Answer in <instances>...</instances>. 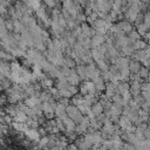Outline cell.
Segmentation results:
<instances>
[{"label": "cell", "mask_w": 150, "mask_h": 150, "mask_svg": "<svg viewBox=\"0 0 150 150\" xmlns=\"http://www.w3.org/2000/svg\"><path fill=\"white\" fill-rule=\"evenodd\" d=\"M68 90H69V91H70L73 95H76L77 93H80V88H79L77 86H75V84H69Z\"/></svg>", "instance_id": "ac0fdd59"}, {"label": "cell", "mask_w": 150, "mask_h": 150, "mask_svg": "<svg viewBox=\"0 0 150 150\" xmlns=\"http://www.w3.org/2000/svg\"><path fill=\"white\" fill-rule=\"evenodd\" d=\"M150 90V81H144L142 83V87H141V91H148Z\"/></svg>", "instance_id": "d6986e66"}, {"label": "cell", "mask_w": 150, "mask_h": 150, "mask_svg": "<svg viewBox=\"0 0 150 150\" xmlns=\"http://www.w3.org/2000/svg\"><path fill=\"white\" fill-rule=\"evenodd\" d=\"M67 79H68V82L70 84H75V86H80V83L82 82V80H81V77L77 74V71H76L75 68H71V73L69 74V76Z\"/></svg>", "instance_id": "7a4b0ae2"}, {"label": "cell", "mask_w": 150, "mask_h": 150, "mask_svg": "<svg viewBox=\"0 0 150 150\" xmlns=\"http://www.w3.org/2000/svg\"><path fill=\"white\" fill-rule=\"evenodd\" d=\"M105 42V35H101V34H95L94 36H91V48L93 47H97L102 43Z\"/></svg>", "instance_id": "277c9868"}, {"label": "cell", "mask_w": 150, "mask_h": 150, "mask_svg": "<svg viewBox=\"0 0 150 150\" xmlns=\"http://www.w3.org/2000/svg\"><path fill=\"white\" fill-rule=\"evenodd\" d=\"M88 1H89V4L90 2H96V0H88Z\"/></svg>", "instance_id": "44dd1931"}, {"label": "cell", "mask_w": 150, "mask_h": 150, "mask_svg": "<svg viewBox=\"0 0 150 150\" xmlns=\"http://www.w3.org/2000/svg\"><path fill=\"white\" fill-rule=\"evenodd\" d=\"M117 25H118L120 29H121L123 33H125V34H129V33H130V32L134 29L132 22H130V21H129V20H127V19L117 21Z\"/></svg>", "instance_id": "6da1fadb"}, {"label": "cell", "mask_w": 150, "mask_h": 150, "mask_svg": "<svg viewBox=\"0 0 150 150\" xmlns=\"http://www.w3.org/2000/svg\"><path fill=\"white\" fill-rule=\"evenodd\" d=\"M149 71H150V68L142 64V67H141V69H139V71H138V75H139L141 77H143L144 80H146L148 76H149Z\"/></svg>", "instance_id": "9a60e30c"}, {"label": "cell", "mask_w": 150, "mask_h": 150, "mask_svg": "<svg viewBox=\"0 0 150 150\" xmlns=\"http://www.w3.org/2000/svg\"><path fill=\"white\" fill-rule=\"evenodd\" d=\"M66 108H67L66 105H63V104H61V103L57 102V105L55 107V116L59 117V118L64 117L67 115V109Z\"/></svg>", "instance_id": "5b68a950"}, {"label": "cell", "mask_w": 150, "mask_h": 150, "mask_svg": "<svg viewBox=\"0 0 150 150\" xmlns=\"http://www.w3.org/2000/svg\"><path fill=\"white\" fill-rule=\"evenodd\" d=\"M57 102L59 103H61V104H63V105H66V107H68L70 103H71V98H69V97H63V96H61L59 100H57Z\"/></svg>", "instance_id": "e0dca14e"}, {"label": "cell", "mask_w": 150, "mask_h": 150, "mask_svg": "<svg viewBox=\"0 0 150 150\" xmlns=\"http://www.w3.org/2000/svg\"><path fill=\"white\" fill-rule=\"evenodd\" d=\"M131 59L137 60V61H139V62H143V61L146 59L145 50H144V49H138V50H135V52H134V54L131 55Z\"/></svg>", "instance_id": "8992f818"}, {"label": "cell", "mask_w": 150, "mask_h": 150, "mask_svg": "<svg viewBox=\"0 0 150 150\" xmlns=\"http://www.w3.org/2000/svg\"><path fill=\"white\" fill-rule=\"evenodd\" d=\"M136 29H137V32H138L142 36H144V35H145V33L150 30V28H149L144 22H143V23H141V25H138V26L136 27Z\"/></svg>", "instance_id": "2e32d148"}, {"label": "cell", "mask_w": 150, "mask_h": 150, "mask_svg": "<svg viewBox=\"0 0 150 150\" xmlns=\"http://www.w3.org/2000/svg\"><path fill=\"white\" fill-rule=\"evenodd\" d=\"M63 64H64V66H68L69 68H75V67H76V61H75V59L71 57L70 55H64Z\"/></svg>", "instance_id": "4fadbf2b"}, {"label": "cell", "mask_w": 150, "mask_h": 150, "mask_svg": "<svg viewBox=\"0 0 150 150\" xmlns=\"http://www.w3.org/2000/svg\"><path fill=\"white\" fill-rule=\"evenodd\" d=\"M95 63H96L97 68H98L101 71H105V70H109V66H110V63H109V62H108L105 59H100V60L95 61Z\"/></svg>", "instance_id": "ba28073f"}, {"label": "cell", "mask_w": 150, "mask_h": 150, "mask_svg": "<svg viewBox=\"0 0 150 150\" xmlns=\"http://www.w3.org/2000/svg\"><path fill=\"white\" fill-rule=\"evenodd\" d=\"M134 48H135V50H138V49H144L149 43L144 40V39H138V40H136L134 43Z\"/></svg>", "instance_id": "7c38bea8"}, {"label": "cell", "mask_w": 150, "mask_h": 150, "mask_svg": "<svg viewBox=\"0 0 150 150\" xmlns=\"http://www.w3.org/2000/svg\"><path fill=\"white\" fill-rule=\"evenodd\" d=\"M134 52H135L134 45H125L121 48V55H124V56H131Z\"/></svg>", "instance_id": "9c48e42d"}, {"label": "cell", "mask_w": 150, "mask_h": 150, "mask_svg": "<svg viewBox=\"0 0 150 150\" xmlns=\"http://www.w3.org/2000/svg\"><path fill=\"white\" fill-rule=\"evenodd\" d=\"M27 118H28V115H27L25 111L19 110V111H18V114L15 115V117H14V121L20 122V123H26Z\"/></svg>", "instance_id": "8fae6325"}, {"label": "cell", "mask_w": 150, "mask_h": 150, "mask_svg": "<svg viewBox=\"0 0 150 150\" xmlns=\"http://www.w3.org/2000/svg\"><path fill=\"white\" fill-rule=\"evenodd\" d=\"M146 81H150V71H149V76H148V79H146Z\"/></svg>", "instance_id": "ffe728a7"}, {"label": "cell", "mask_w": 150, "mask_h": 150, "mask_svg": "<svg viewBox=\"0 0 150 150\" xmlns=\"http://www.w3.org/2000/svg\"><path fill=\"white\" fill-rule=\"evenodd\" d=\"M142 67V62L137 61V60H134V59H130V62H129V69L131 73H138L139 69Z\"/></svg>", "instance_id": "52a82bcc"}, {"label": "cell", "mask_w": 150, "mask_h": 150, "mask_svg": "<svg viewBox=\"0 0 150 150\" xmlns=\"http://www.w3.org/2000/svg\"><path fill=\"white\" fill-rule=\"evenodd\" d=\"M91 111L95 114V116H97L98 114H101V112L104 111V107H103V104H102L100 101H97L96 103H94V104L91 105Z\"/></svg>", "instance_id": "30bf717a"}, {"label": "cell", "mask_w": 150, "mask_h": 150, "mask_svg": "<svg viewBox=\"0 0 150 150\" xmlns=\"http://www.w3.org/2000/svg\"><path fill=\"white\" fill-rule=\"evenodd\" d=\"M129 90H130V82H128V81H120V82H118L116 93H120V94L123 96V95H124L125 93H128Z\"/></svg>", "instance_id": "3957f363"}, {"label": "cell", "mask_w": 150, "mask_h": 150, "mask_svg": "<svg viewBox=\"0 0 150 150\" xmlns=\"http://www.w3.org/2000/svg\"><path fill=\"white\" fill-rule=\"evenodd\" d=\"M127 35H128V38L130 39V41H131L132 43H134L136 40L141 39V36H142V35H141V34L137 32V29H132V30H131L129 34H127Z\"/></svg>", "instance_id": "5bb4252c"}]
</instances>
